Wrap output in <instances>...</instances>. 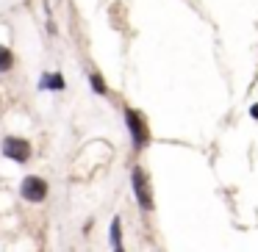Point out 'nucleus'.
<instances>
[{"label":"nucleus","mask_w":258,"mask_h":252,"mask_svg":"<svg viewBox=\"0 0 258 252\" xmlns=\"http://www.w3.org/2000/svg\"><path fill=\"white\" fill-rule=\"evenodd\" d=\"M125 122H128V133H131V141H134L136 150L147 147L150 130H147V125H145V117H142L139 111H134V108H125Z\"/></svg>","instance_id":"1"},{"label":"nucleus","mask_w":258,"mask_h":252,"mask_svg":"<svg viewBox=\"0 0 258 252\" xmlns=\"http://www.w3.org/2000/svg\"><path fill=\"white\" fill-rule=\"evenodd\" d=\"M0 150H3L6 158H12V161H17V163H25L31 155V144L25 139H20V136H6Z\"/></svg>","instance_id":"2"},{"label":"nucleus","mask_w":258,"mask_h":252,"mask_svg":"<svg viewBox=\"0 0 258 252\" xmlns=\"http://www.w3.org/2000/svg\"><path fill=\"white\" fill-rule=\"evenodd\" d=\"M131 180H134V194H136L139 208L142 211H153V197H150V189H147V175L136 166L134 175H131Z\"/></svg>","instance_id":"3"},{"label":"nucleus","mask_w":258,"mask_h":252,"mask_svg":"<svg viewBox=\"0 0 258 252\" xmlns=\"http://www.w3.org/2000/svg\"><path fill=\"white\" fill-rule=\"evenodd\" d=\"M20 194L28 202H42L47 197V183L42 178H36V175H28V178L20 183Z\"/></svg>","instance_id":"4"},{"label":"nucleus","mask_w":258,"mask_h":252,"mask_svg":"<svg viewBox=\"0 0 258 252\" xmlns=\"http://www.w3.org/2000/svg\"><path fill=\"white\" fill-rule=\"evenodd\" d=\"M39 89H56V92H61V89H64V78H61L58 72H53V75H42Z\"/></svg>","instance_id":"5"},{"label":"nucleus","mask_w":258,"mask_h":252,"mask_svg":"<svg viewBox=\"0 0 258 252\" xmlns=\"http://www.w3.org/2000/svg\"><path fill=\"white\" fill-rule=\"evenodd\" d=\"M12 67H14V56H12V50L0 45V72H9Z\"/></svg>","instance_id":"6"},{"label":"nucleus","mask_w":258,"mask_h":252,"mask_svg":"<svg viewBox=\"0 0 258 252\" xmlns=\"http://www.w3.org/2000/svg\"><path fill=\"white\" fill-rule=\"evenodd\" d=\"M111 246H122V224H119V216L111 219Z\"/></svg>","instance_id":"7"},{"label":"nucleus","mask_w":258,"mask_h":252,"mask_svg":"<svg viewBox=\"0 0 258 252\" xmlns=\"http://www.w3.org/2000/svg\"><path fill=\"white\" fill-rule=\"evenodd\" d=\"M89 86H92V92H97V95H106V83H103V78H100V75H97V72H92L89 75Z\"/></svg>","instance_id":"8"},{"label":"nucleus","mask_w":258,"mask_h":252,"mask_svg":"<svg viewBox=\"0 0 258 252\" xmlns=\"http://www.w3.org/2000/svg\"><path fill=\"white\" fill-rule=\"evenodd\" d=\"M250 117H252V119H258V106H252V108H250Z\"/></svg>","instance_id":"9"},{"label":"nucleus","mask_w":258,"mask_h":252,"mask_svg":"<svg viewBox=\"0 0 258 252\" xmlns=\"http://www.w3.org/2000/svg\"><path fill=\"white\" fill-rule=\"evenodd\" d=\"M114 252H125V249H122V246H114Z\"/></svg>","instance_id":"10"}]
</instances>
